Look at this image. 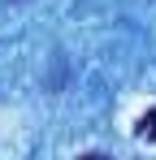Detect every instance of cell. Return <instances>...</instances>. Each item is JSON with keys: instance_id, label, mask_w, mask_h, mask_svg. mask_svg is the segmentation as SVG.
Returning <instances> with one entry per match:
<instances>
[{"instance_id": "1", "label": "cell", "mask_w": 156, "mask_h": 160, "mask_svg": "<svg viewBox=\"0 0 156 160\" xmlns=\"http://www.w3.org/2000/svg\"><path fill=\"white\" fill-rule=\"evenodd\" d=\"M134 134H139V138H152V143H156V108H148V112L139 117V126H134Z\"/></svg>"}]
</instances>
